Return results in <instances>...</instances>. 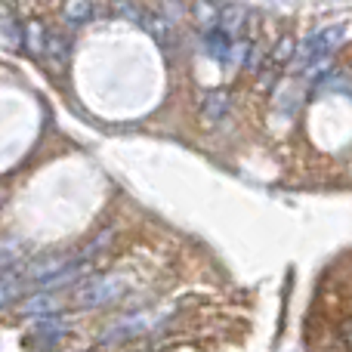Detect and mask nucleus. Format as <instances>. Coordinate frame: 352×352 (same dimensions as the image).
<instances>
[{"instance_id": "nucleus-1", "label": "nucleus", "mask_w": 352, "mask_h": 352, "mask_svg": "<svg viewBox=\"0 0 352 352\" xmlns=\"http://www.w3.org/2000/svg\"><path fill=\"white\" fill-rule=\"evenodd\" d=\"M127 294H130V278L121 269H115V272H102V275H93V278L80 281L72 294V303L80 306V309H99V306L118 303Z\"/></svg>"}, {"instance_id": "nucleus-2", "label": "nucleus", "mask_w": 352, "mask_h": 352, "mask_svg": "<svg viewBox=\"0 0 352 352\" xmlns=\"http://www.w3.org/2000/svg\"><path fill=\"white\" fill-rule=\"evenodd\" d=\"M229 109H232V99H229V93H223V90H213V93H207V96H204V102H201V121H210V124H217V121H223V118L229 115Z\"/></svg>"}, {"instance_id": "nucleus-3", "label": "nucleus", "mask_w": 352, "mask_h": 352, "mask_svg": "<svg viewBox=\"0 0 352 352\" xmlns=\"http://www.w3.org/2000/svg\"><path fill=\"white\" fill-rule=\"evenodd\" d=\"M294 56H297V41H294L291 34H281L278 41L269 47V65L281 72L285 65H291L294 62Z\"/></svg>"}, {"instance_id": "nucleus-4", "label": "nucleus", "mask_w": 352, "mask_h": 352, "mask_svg": "<svg viewBox=\"0 0 352 352\" xmlns=\"http://www.w3.org/2000/svg\"><path fill=\"white\" fill-rule=\"evenodd\" d=\"M62 331H65V322H62V318H56V316H41V318H37L34 334L41 337V340H59Z\"/></svg>"}, {"instance_id": "nucleus-5", "label": "nucleus", "mask_w": 352, "mask_h": 352, "mask_svg": "<svg viewBox=\"0 0 352 352\" xmlns=\"http://www.w3.org/2000/svg\"><path fill=\"white\" fill-rule=\"evenodd\" d=\"M62 12H65V22L68 25H84L93 19V12H96V6L93 3H65L62 6Z\"/></svg>"}, {"instance_id": "nucleus-6", "label": "nucleus", "mask_w": 352, "mask_h": 352, "mask_svg": "<svg viewBox=\"0 0 352 352\" xmlns=\"http://www.w3.org/2000/svg\"><path fill=\"white\" fill-rule=\"evenodd\" d=\"M334 334H337V340H340L343 349H352V318H346V322L337 324Z\"/></svg>"}, {"instance_id": "nucleus-7", "label": "nucleus", "mask_w": 352, "mask_h": 352, "mask_svg": "<svg viewBox=\"0 0 352 352\" xmlns=\"http://www.w3.org/2000/svg\"><path fill=\"white\" fill-rule=\"evenodd\" d=\"M12 254H16V248H12V244H0V266H3L6 260H12Z\"/></svg>"}, {"instance_id": "nucleus-8", "label": "nucleus", "mask_w": 352, "mask_h": 352, "mask_svg": "<svg viewBox=\"0 0 352 352\" xmlns=\"http://www.w3.org/2000/svg\"><path fill=\"white\" fill-rule=\"evenodd\" d=\"M0 201H3V195H0Z\"/></svg>"}]
</instances>
